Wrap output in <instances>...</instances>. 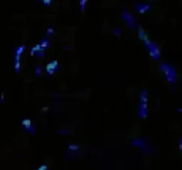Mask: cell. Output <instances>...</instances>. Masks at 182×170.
<instances>
[{"instance_id": "11", "label": "cell", "mask_w": 182, "mask_h": 170, "mask_svg": "<svg viewBox=\"0 0 182 170\" xmlns=\"http://www.w3.org/2000/svg\"><path fill=\"white\" fill-rule=\"evenodd\" d=\"M47 166H46V165H43V166H41V167H39V168H38V169H37V170H46V169H47Z\"/></svg>"}, {"instance_id": "16", "label": "cell", "mask_w": 182, "mask_h": 170, "mask_svg": "<svg viewBox=\"0 0 182 170\" xmlns=\"http://www.w3.org/2000/svg\"><path fill=\"white\" fill-rule=\"evenodd\" d=\"M178 111H179V112H182V109H178Z\"/></svg>"}, {"instance_id": "2", "label": "cell", "mask_w": 182, "mask_h": 170, "mask_svg": "<svg viewBox=\"0 0 182 170\" xmlns=\"http://www.w3.org/2000/svg\"><path fill=\"white\" fill-rule=\"evenodd\" d=\"M160 69L164 73V74L166 75V79H167L169 83H172L175 82L177 74H176L175 69L172 66L165 63H162L160 64Z\"/></svg>"}, {"instance_id": "14", "label": "cell", "mask_w": 182, "mask_h": 170, "mask_svg": "<svg viewBox=\"0 0 182 170\" xmlns=\"http://www.w3.org/2000/svg\"><path fill=\"white\" fill-rule=\"evenodd\" d=\"M179 149H180V150L182 151V138H181V139H179Z\"/></svg>"}, {"instance_id": "8", "label": "cell", "mask_w": 182, "mask_h": 170, "mask_svg": "<svg viewBox=\"0 0 182 170\" xmlns=\"http://www.w3.org/2000/svg\"><path fill=\"white\" fill-rule=\"evenodd\" d=\"M48 45H49V40H48V38H44V40L42 41L41 43H40V46L43 50H44V49H45Z\"/></svg>"}, {"instance_id": "5", "label": "cell", "mask_w": 182, "mask_h": 170, "mask_svg": "<svg viewBox=\"0 0 182 170\" xmlns=\"http://www.w3.org/2000/svg\"><path fill=\"white\" fill-rule=\"evenodd\" d=\"M147 103H142L140 102L139 105V117L144 119L147 117Z\"/></svg>"}, {"instance_id": "13", "label": "cell", "mask_w": 182, "mask_h": 170, "mask_svg": "<svg viewBox=\"0 0 182 170\" xmlns=\"http://www.w3.org/2000/svg\"><path fill=\"white\" fill-rule=\"evenodd\" d=\"M40 73H41V68L39 67H37V68H36V74H37V75H39Z\"/></svg>"}, {"instance_id": "12", "label": "cell", "mask_w": 182, "mask_h": 170, "mask_svg": "<svg viewBox=\"0 0 182 170\" xmlns=\"http://www.w3.org/2000/svg\"><path fill=\"white\" fill-rule=\"evenodd\" d=\"M85 3H86V0H84V1H81V2H80L82 10H84V4H85Z\"/></svg>"}, {"instance_id": "10", "label": "cell", "mask_w": 182, "mask_h": 170, "mask_svg": "<svg viewBox=\"0 0 182 170\" xmlns=\"http://www.w3.org/2000/svg\"><path fill=\"white\" fill-rule=\"evenodd\" d=\"M53 28H52L51 27L48 28V29H47V35H48V36H50V35L53 33Z\"/></svg>"}, {"instance_id": "15", "label": "cell", "mask_w": 182, "mask_h": 170, "mask_svg": "<svg viewBox=\"0 0 182 170\" xmlns=\"http://www.w3.org/2000/svg\"><path fill=\"white\" fill-rule=\"evenodd\" d=\"M42 2H43L44 4H45V5H50V4L52 3L51 0H49V1H45V0H44V1H42Z\"/></svg>"}, {"instance_id": "3", "label": "cell", "mask_w": 182, "mask_h": 170, "mask_svg": "<svg viewBox=\"0 0 182 170\" xmlns=\"http://www.w3.org/2000/svg\"><path fill=\"white\" fill-rule=\"evenodd\" d=\"M123 17L125 18V20H126V21L128 22V24L131 26V27H134L135 26V21H134V18L131 15V14H129V13H127V12H124L123 13Z\"/></svg>"}, {"instance_id": "7", "label": "cell", "mask_w": 182, "mask_h": 170, "mask_svg": "<svg viewBox=\"0 0 182 170\" xmlns=\"http://www.w3.org/2000/svg\"><path fill=\"white\" fill-rule=\"evenodd\" d=\"M21 123L23 124L24 126L26 127V129H27L30 130L31 132H35V130L31 129L32 126H31V120H29V119H25V120H23L22 121H21Z\"/></svg>"}, {"instance_id": "9", "label": "cell", "mask_w": 182, "mask_h": 170, "mask_svg": "<svg viewBox=\"0 0 182 170\" xmlns=\"http://www.w3.org/2000/svg\"><path fill=\"white\" fill-rule=\"evenodd\" d=\"M148 101V97H147V92L145 90H143L141 92V95H140V102L142 103H147Z\"/></svg>"}, {"instance_id": "1", "label": "cell", "mask_w": 182, "mask_h": 170, "mask_svg": "<svg viewBox=\"0 0 182 170\" xmlns=\"http://www.w3.org/2000/svg\"><path fill=\"white\" fill-rule=\"evenodd\" d=\"M139 38L145 42L146 45L148 46L149 51V54L151 55L152 58H154L155 60L159 59L160 56V50H159V47L155 44V43H152L151 41L149 40L148 37L147 36V34L142 28H139Z\"/></svg>"}, {"instance_id": "4", "label": "cell", "mask_w": 182, "mask_h": 170, "mask_svg": "<svg viewBox=\"0 0 182 170\" xmlns=\"http://www.w3.org/2000/svg\"><path fill=\"white\" fill-rule=\"evenodd\" d=\"M58 67V61L57 60H53V62H51L47 65L46 67V71L48 74H53L54 71L57 69Z\"/></svg>"}, {"instance_id": "6", "label": "cell", "mask_w": 182, "mask_h": 170, "mask_svg": "<svg viewBox=\"0 0 182 170\" xmlns=\"http://www.w3.org/2000/svg\"><path fill=\"white\" fill-rule=\"evenodd\" d=\"M137 6H138L137 7V11L140 14L145 13L146 11H148L150 8V5H148V4H138Z\"/></svg>"}]
</instances>
